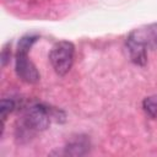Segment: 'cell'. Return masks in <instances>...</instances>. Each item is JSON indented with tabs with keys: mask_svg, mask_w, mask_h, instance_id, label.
Segmentation results:
<instances>
[{
	"mask_svg": "<svg viewBox=\"0 0 157 157\" xmlns=\"http://www.w3.org/2000/svg\"><path fill=\"white\" fill-rule=\"evenodd\" d=\"M130 60L144 66L147 61V50L157 49V22L131 31L125 42Z\"/></svg>",
	"mask_w": 157,
	"mask_h": 157,
	"instance_id": "6da1fadb",
	"label": "cell"
},
{
	"mask_svg": "<svg viewBox=\"0 0 157 157\" xmlns=\"http://www.w3.org/2000/svg\"><path fill=\"white\" fill-rule=\"evenodd\" d=\"M60 114L64 113L44 104H34L26 110L23 123L25 126L31 131H42L50 125L52 120L59 121Z\"/></svg>",
	"mask_w": 157,
	"mask_h": 157,
	"instance_id": "7a4b0ae2",
	"label": "cell"
},
{
	"mask_svg": "<svg viewBox=\"0 0 157 157\" xmlns=\"http://www.w3.org/2000/svg\"><path fill=\"white\" fill-rule=\"evenodd\" d=\"M75 47L69 40H60L50 50L49 60L54 71L59 76L66 75L74 64Z\"/></svg>",
	"mask_w": 157,
	"mask_h": 157,
	"instance_id": "3957f363",
	"label": "cell"
},
{
	"mask_svg": "<svg viewBox=\"0 0 157 157\" xmlns=\"http://www.w3.org/2000/svg\"><path fill=\"white\" fill-rule=\"evenodd\" d=\"M15 70L17 76L27 83H37L39 81V72L34 64L28 58V52L17 50L15 60Z\"/></svg>",
	"mask_w": 157,
	"mask_h": 157,
	"instance_id": "277c9868",
	"label": "cell"
},
{
	"mask_svg": "<svg viewBox=\"0 0 157 157\" xmlns=\"http://www.w3.org/2000/svg\"><path fill=\"white\" fill-rule=\"evenodd\" d=\"M142 108L151 118H157V94L146 97L142 101Z\"/></svg>",
	"mask_w": 157,
	"mask_h": 157,
	"instance_id": "5b68a950",
	"label": "cell"
},
{
	"mask_svg": "<svg viewBox=\"0 0 157 157\" xmlns=\"http://www.w3.org/2000/svg\"><path fill=\"white\" fill-rule=\"evenodd\" d=\"M15 109V102L10 98H2L0 102V117H1V123L4 124L6 117Z\"/></svg>",
	"mask_w": 157,
	"mask_h": 157,
	"instance_id": "8992f818",
	"label": "cell"
},
{
	"mask_svg": "<svg viewBox=\"0 0 157 157\" xmlns=\"http://www.w3.org/2000/svg\"><path fill=\"white\" fill-rule=\"evenodd\" d=\"M38 37L37 36H25L20 39L18 45H17V50H22V52H29V49L32 48V45L37 42Z\"/></svg>",
	"mask_w": 157,
	"mask_h": 157,
	"instance_id": "52a82bcc",
	"label": "cell"
},
{
	"mask_svg": "<svg viewBox=\"0 0 157 157\" xmlns=\"http://www.w3.org/2000/svg\"><path fill=\"white\" fill-rule=\"evenodd\" d=\"M9 59H10V52H9V49L5 47V48L2 49V53H1V64H2V66L6 65V63L9 61Z\"/></svg>",
	"mask_w": 157,
	"mask_h": 157,
	"instance_id": "ba28073f",
	"label": "cell"
}]
</instances>
